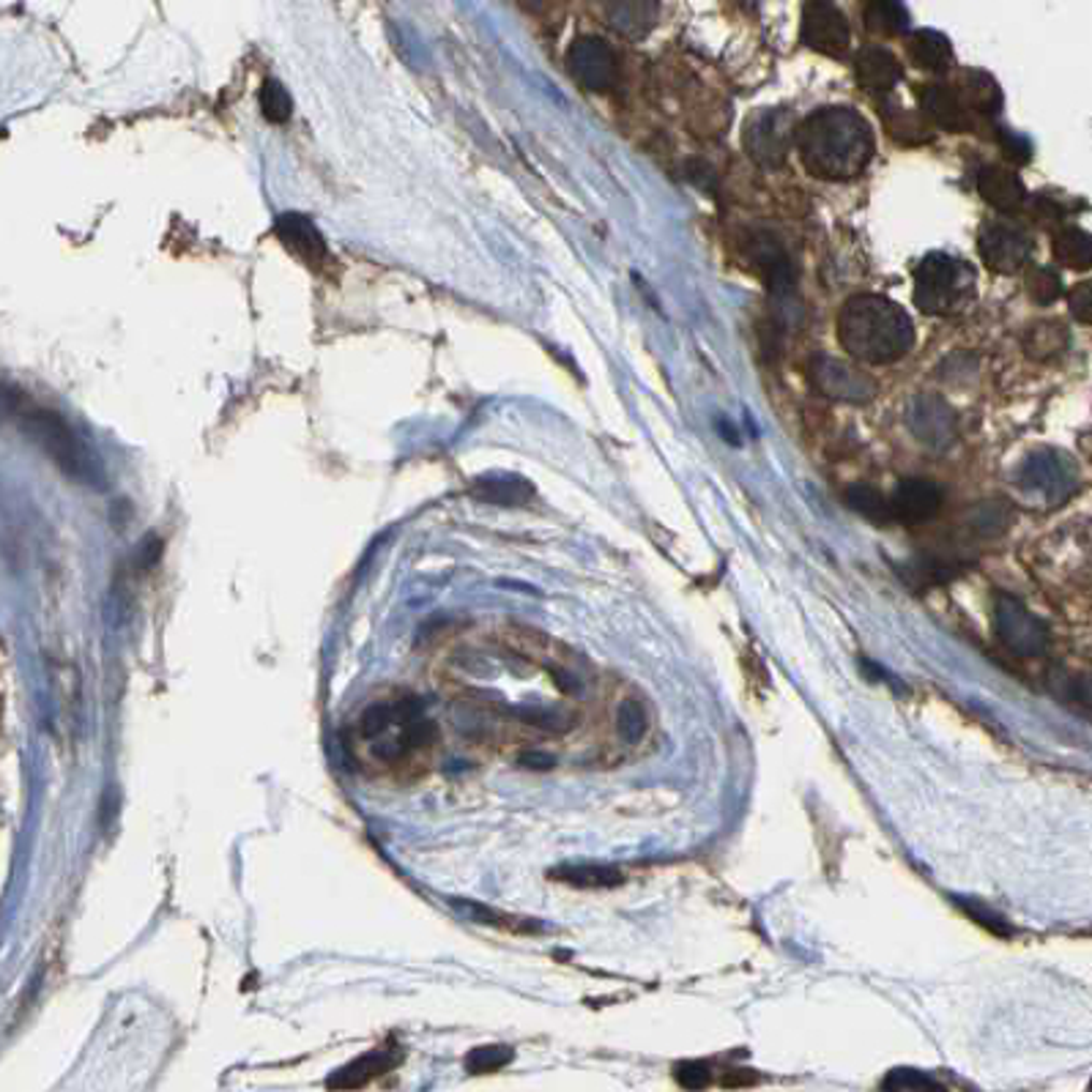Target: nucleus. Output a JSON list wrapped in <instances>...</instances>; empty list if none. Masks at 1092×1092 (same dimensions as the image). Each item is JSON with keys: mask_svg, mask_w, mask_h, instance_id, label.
Returning <instances> with one entry per match:
<instances>
[{"mask_svg": "<svg viewBox=\"0 0 1092 1092\" xmlns=\"http://www.w3.org/2000/svg\"><path fill=\"white\" fill-rule=\"evenodd\" d=\"M1068 345V329L1060 321H1040L1024 335V351L1033 359H1051Z\"/></svg>", "mask_w": 1092, "mask_h": 1092, "instance_id": "393cba45", "label": "nucleus"}, {"mask_svg": "<svg viewBox=\"0 0 1092 1092\" xmlns=\"http://www.w3.org/2000/svg\"><path fill=\"white\" fill-rule=\"evenodd\" d=\"M978 189L983 200H989L999 211H1016L1026 198L1024 181L1019 179V173L1010 168H999V165H989V168L980 170Z\"/></svg>", "mask_w": 1092, "mask_h": 1092, "instance_id": "6ab92c4d", "label": "nucleus"}, {"mask_svg": "<svg viewBox=\"0 0 1092 1092\" xmlns=\"http://www.w3.org/2000/svg\"><path fill=\"white\" fill-rule=\"evenodd\" d=\"M961 907H964V912L973 914V918L978 920V923L983 925V928L994 931V934H999V936H1010V934H1013V928H1010V925H1008V920H1005L1003 914H996L991 907H985V904H980V900H973V898L961 900Z\"/></svg>", "mask_w": 1092, "mask_h": 1092, "instance_id": "4c0bfd02", "label": "nucleus"}, {"mask_svg": "<svg viewBox=\"0 0 1092 1092\" xmlns=\"http://www.w3.org/2000/svg\"><path fill=\"white\" fill-rule=\"evenodd\" d=\"M810 384L817 386L824 397L840 402H868L877 395V381L857 365L835 359L829 354H817L810 359Z\"/></svg>", "mask_w": 1092, "mask_h": 1092, "instance_id": "9d476101", "label": "nucleus"}, {"mask_svg": "<svg viewBox=\"0 0 1092 1092\" xmlns=\"http://www.w3.org/2000/svg\"><path fill=\"white\" fill-rule=\"evenodd\" d=\"M847 505L852 507L854 512H860L863 517H868L870 523H879V526H888V523H895L893 505L884 493H879L877 487L870 485H852L847 491Z\"/></svg>", "mask_w": 1092, "mask_h": 1092, "instance_id": "bb28decb", "label": "nucleus"}, {"mask_svg": "<svg viewBox=\"0 0 1092 1092\" xmlns=\"http://www.w3.org/2000/svg\"><path fill=\"white\" fill-rule=\"evenodd\" d=\"M744 253H748V260L753 264V269L764 276V283H767L775 304L792 312V307L797 304V299H794V269L792 260H789V253L778 241V236H772L769 230H753V233L748 236Z\"/></svg>", "mask_w": 1092, "mask_h": 1092, "instance_id": "1a4fd4ad", "label": "nucleus"}, {"mask_svg": "<svg viewBox=\"0 0 1092 1092\" xmlns=\"http://www.w3.org/2000/svg\"><path fill=\"white\" fill-rule=\"evenodd\" d=\"M909 55H912L914 67L925 69V72H945L953 63V47L936 30H918L909 39Z\"/></svg>", "mask_w": 1092, "mask_h": 1092, "instance_id": "5701e85b", "label": "nucleus"}, {"mask_svg": "<svg viewBox=\"0 0 1092 1092\" xmlns=\"http://www.w3.org/2000/svg\"><path fill=\"white\" fill-rule=\"evenodd\" d=\"M1068 304H1070V315H1074L1076 321H1081V324H1092V283L1090 280H1087V283H1079L1074 290H1070Z\"/></svg>", "mask_w": 1092, "mask_h": 1092, "instance_id": "ea45409f", "label": "nucleus"}, {"mask_svg": "<svg viewBox=\"0 0 1092 1092\" xmlns=\"http://www.w3.org/2000/svg\"><path fill=\"white\" fill-rule=\"evenodd\" d=\"M884 124H888L890 134H893L898 143L918 145L931 140L928 132V118H920L918 113H909V110H895V113H884Z\"/></svg>", "mask_w": 1092, "mask_h": 1092, "instance_id": "7c9ffc66", "label": "nucleus"}, {"mask_svg": "<svg viewBox=\"0 0 1092 1092\" xmlns=\"http://www.w3.org/2000/svg\"><path fill=\"white\" fill-rule=\"evenodd\" d=\"M1054 258L1074 271L1092 269V236L1079 228H1065L1051 241Z\"/></svg>", "mask_w": 1092, "mask_h": 1092, "instance_id": "b1692460", "label": "nucleus"}, {"mask_svg": "<svg viewBox=\"0 0 1092 1092\" xmlns=\"http://www.w3.org/2000/svg\"><path fill=\"white\" fill-rule=\"evenodd\" d=\"M955 94L966 104V110H975L980 115H996L1003 110V90H999L996 80L991 74L978 72V69L961 74Z\"/></svg>", "mask_w": 1092, "mask_h": 1092, "instance_id": "412c9836", "label": "nucleus"}, {"mask_svg": "<svg viewBox=\"0 0 1092 1092\" xmlns=\"http://www.w3.org/2000/svg\"><path fill=\"white\" fill-rule=\"evenodd\" d=\"M677 1081L687 1090H701V1087L709 1084V1065L698 1063V1060H687V1063L677 1065Z\"/></svg>", "mask_w": 1092, "mask_h": 1092, "instance_id": "a19ab883", "label": "nucleus"}, {"mask_svg": "<svg viewBox=\"0 0 1092 1092\" xmlns=\"http://www.w3.org/2000/svg\"><path fill=\"white\" fill-rule=\"evenodd\" d=\"M803 44L824 55H843L852 42L847 17L835 6V0H808L799 25Z\"/></svg>", "mask_w": 1092, "mask_h": 1092, "instance_id": "f8f14e48", "label": "nucleus"}, {"mask_svg": "<svg viewBox=\"0 0 1092 1092\" xmlns=\"http://www.w3.org/2000/svg\"><path fill=\"white\" fill-rule=\"evenodd\" d=\"M1090 1090H1092V1081H1090Z\"/></svg>", "mask_w": 1092, "mask_h": 1092, "instance_id": "c03bdc74", "label": "nucleus"}, {"mask_svg": "<svg viewBox=\"0 0 1092 1092\" xmlns=\"http://www.w3.org/2000/svg\"><path fill=\"white\" fill-rule=\"evenodd\" d=\"M260 110H264L266 120H271V124H285L290 118L294 102H290V94L280 80L269 77L264 83V88H260Z\"/></svg>", "mask_w": 1092, "mask_h": 1092, "instance_id": "2f4dec72", "label": "nucleus"}, {"mask_svg": "<svg viewBox=\"0 0 1092 1092\" xmlns=\"http://www.w3.org/2000/svg\"><path fill=\"white\" fill-rule=\"evenodd\" d=\"M6 411L9 416L17 420V425L28 432L30 439L37 441L58 463L60 471H67L69 477L83 482L94 477V457H90V452L85 450L83 441L77 439V432L69 427L67 420H60L55 411L37 406L25 395H14L12 389H6Z\"/></svg>", "mask_w": 1092, "mask_h": 1092, "instance_id": "20e7f679", "label": "nucleus"}, {"mask_svg": "<svg viewBox=\"0 0 1092 1092\" xmlns=\"http://www.w3.org/2000/svg\"><path fill=\"white\" fill-rule=\"evenodd\" d=\"M523 3H528V6H537V3H540V0H523Z\"/></svg>", "mask_w": 1092, "mask_h": 1092, "instance_id": "37998d69", "label": "nucleus"}, {"mask_svg": "<svg viewBox=\"0 0 1092 1092\" xmlns=\"http://www.w3.org/2000/svg\"><path fill=\"white\" fill-rule=\"evenodd\" d=\"M687 175H691V179L696 181L701 189H707V193H714V186H718V179H714L712 168H709L707 162H701V159H693V162H687Z\"/></svg>", "mask_w": 1092, "mask_h": 1092, "instance_id": "79ce46f5", "label": "nucleus"}, {"mask_svg": "<svg viewBox=\"0 0 1092 1092\" xmlns=\"http://www.w3.org/2000/svg\"><path fill=\"white\" fill-rule=\"evenodd\" d=\"M512 1060V1049L507 1046H491V1049H474L468 1054V1074H493Z\"/></svg>", "mask_w": 1092, "mask_h": 1092, "instance_id": "e433bc0d", "label": "nucleus"}, {"mask_svg": "<svg viewBox=\"0 0 1092 1092\" xmlns=\"http://www.w3.org/2000/svg\"><path fill=\"white\" fill-rule=\"evenodd\" d=\"M553 879L583 890H608L622 884V870L611 865H567L553 870Z\"/></svg>", "mask_w": 1092, "mask_h": 1092, "instance_id": "a878e982", "label": "nucleus"}, {"mask_svg": "<svg viewBox=\"0 0 1092 1092\" xmlns=\"http://www.w3.org/2000/svg\"><path fill=\"white\" fill-rule=\"evenodd\" d=\"M895 521L900 523H923L931 521L942 510V487L931 480H904L890 496Z\"/></svg>", "mask_w": 1092, "mask_h": 1092, "instance_id": "dca6fc26", "label": "nucleus"}, {"mask_svg": "<svg viewBox=\"0 0 1092 1092\" xmlns=\"http://www.w3.org/2000/svg\"><path fill=\"white\" fill-rule=\"evenodd\" d=\"M794 115L786 108H762L748 115L742 129L744 151L756 165L778 170L786 162L789 148L794 143Z\"/></svg>", "mask_w": 1092, "mask_h": 1092, "instance_id": "0eeeda50", "label": "nucleus"}, {"mask_svg": "<svg viewBox=\"0 0 1092 1092\" xmlns=\"http://www.w3.org/2000/svg\"><path fill=\"white\" fill-rule=\"evenodd\" d=\"M1008 523H1010L1008 507L999 505V501L980 505L978 510L973 512V517H969V526H973V531H978L980 537L1003 535L1005 528H1008Z\"/></svg>", "mask_w": 1092, "mask_h": 1092, "instance_id": "72a5a7b5", "label": "nucleus"}, {"mask_svg": "<svg viewBox=\"0 0 1092 1092\" xmlns=\"http://www.w3.org/2000/svg\"><path fill=\"white\" fill-rule=\"evenodd\" d=\"M920 110L931 124H936L945 132H966L973 127L969 113L961 97L948 85H923L920 88Z\"/></svg>", "mask_w": 1092, "mask_h": 1092, "instance_id": "f3484780", "label": "nucleus"}, {"mask_svg": "<svg viewBox=\"0 0 1092 1092\" xmlns=\"http://www.w3.org/2000/svg\"><path fill=\"white\" fill-rule=\"evenodd\" d=\"M854 72H857V80L863 88L877 90V94H888L904 77V69H900L898 58H895L890 49L884 47H863L857 53V60H854Z\"/></svg>", "mask_w": 1092, "mask_h": 1092, "instance_id": "a211bd4d", "label": "nucleus"}, {"mask_svg": "<svg viewBox=\"0 0 1092 1092\" xmlns=\"http://www.w3.org/2000/svg\"><path fill=\"white\" fill-rule=\"evenodd\" d=\"M1026 294H1030V299L1035 304H1054L1063 296V280L1051 269H1044V266L1030 269L1026 271Z\"/></svg>", "mask_w": 1092, "mask_h": 1092, "instance_id": "473e14b6", "label": "nucleus"}, {"mask_svg": "<svg viewBox=\"0 0 1092 1092\" xmlns=\"http://www.w3.org/2000/svg\"><path fill=\"white\" fill-rule=\"evenodd\" d=\"M276 236L290 250V255L301 260L307 269L312 271H324L326 264H329V246H326L324 236L315 225L307 219V216L296 214V211H288L276 219Z\"/></svg>", "mask_w": 1092, "mask_h": 1092, "instance_id": "2eb2a0df", "label": "nucleus"}, {"mask_svg": "<svg viewBox=\"0 0 1092 1092\" xmlns=\"http://www.w3.org/2000/svg\"><path fill=\"white\" fill-rule=\"evenodd\" d=\"M531 485L521 477L501 474V477H487V480L480 482L477 487V496L485 498V501H493V505H523L531 498Z\"/></svg>", "mask_w": 1092, "mask_h": 1092, "instance_id": "cd10ccee", "label": "nucleus"}, {"mask_svg": "<svg viewBox=\"0 0 1092 1092\" xmlns=\"http://www.w3.org/2000/svg\"><path fill=\"white\" fill-rule=\"evenodd\" d=\"M657 3L654 0H613L608 6V25L627 39H643L657 25Z\"/></svg>", "mask_w": 1092, "mask_h": 1092, "instance_id": "aec40b11", "label": "nucleus"}, {"mask_svg": "<svg viewBox=\"0 0 1092 1092\" xmlns=\"http://www.w3.org/2000/svg\"><path fill=\"white\" fill-rule=\"evenodd\" d=\"M978 250L980 258H983V264L991 271H996V274H1016V271H1021L1030 264L1035 244L1033 236L1026 233L1024 228L1005 223V219H996V223H989L983 228V233L978 239Z\"/></svg>", "mask_w": 1092, "mask_h": 1092, "instance_id": "9b49d317", "label": "nucleus"}, {"mask_svg": "<svg viewBox=\"0 0 1092 1092\" xmlns=\"http://www.w3.org/2000/svg\"><path fill=\"white\" fill-rule=\"evenodd\" d=\"M649 728L647 709L638 698L627 696L616 707V734L624 744H638Z\"/></svg>", "mask_w": 1092, "mask_h": 1092, "instance_id": "c756f323", "label": "nucleus"}, {"mask_svg": "<svg viewBox=\"0 0 1092 1092\" xmlns=\"http://www.w3.org/2000/svg\"><path fill=\"white\" fill-rule=\"evenodd\" d=\"M838 340L852 359L865 365H893L914 345V326L907 310L877 294L852 296L838 312Z\"/></svg>", "mask_w": 1092, "mask_h": 1092, "instance_id": "7ed1b4c3", "label": "nucleus"}, {"mask_svg": "<svg viewBox=\"0 0 1092 1092\" xmlns=\"http://www.w3.org/2000/svg\"><path fill=\"white\" fill-rule=\"evenodd\" d=\"M349 751L361 772L411 783L430 772L439 751V728L414 693L384 691L351 721Z\"/></svg>", "mask_w": 1092, "mask_h": 1092, "instance_id": "f257e3e1", "label": "nucleus"}, {"mask_svg": "<svg viewBox=\"0 0 1092 1092\" xmlns=\"http://www.w3.org/2000/svg\"><path fill=\"white\" fill-rule=\"evenodd\" d=\"M1060 693H1063L1065 701L1076 704L1081 709H1090L1092 712V671H1076L1065 673L1060 679Z\"/></svg>", "mask_w": 1092, "mask_h": 1092, "instance_id": "c9c22d12", "label": "nucleus"}, {"mask_svg": "<svg viewBox=\"0 0 1092 1092\" xmlns=\"http://www.w3.org/2000/svg\"><path fill=\"white\" fill-rule=\"evenodd\" d=\"M999 145H1003L1005 156H1008L1013 165L1030 162V156H1033V145H1030V140H1024L1021 134L1010 132V129H1003V132H999Z\"/></svg>", "mask_w": 1092, "mask_h": 1092, "instance_id": "58836bf2", "label": "nucleus"}, {"mask_svg": "<svg viewBox=\"0 0 1092 1092\" xmlns=\"http://www.w3.org/2000/svg\"><path fill=\"white\" fill-rule=\"evenodd\" d=\"M865 23H868V30H874V33L895 37V33L907 28L909 17L898 0H868Z\"/></svg>", "mask_w": 1092, "mask_h": 1092, "instance_id": "c85d7f7f", "label": "nucleus"}, {"mask_svg": "<svg viewBox=\"0 0 1092 1092\" xmlns=\"http://www.w3.org/2000/svg\"><path fill=\"white\" fill-rule=\"evenodd\" d=\"M1016 487L1035 505L1056 507L1074 496L1079 487V471L1065 452L1038 450L1026 455L1016 468Z\"/></svg>", "mask_w": 1092, "mask_h": 1092, "instance_id": "423d86ee", "label": "nucleus"}, {"mask_svg": "<svg viewBox=\"0 0 1092 1092\" xmlns=\"http://www.w3.org/2000/svg\"><path fill=\"white\" fill-rule=\"evenodd\" d=\"M567 67H570V74L583 88L597 90V94L611 90L619 80L616 53L600 37L576 39L570 53H567Z\"/></svg>", "mask_w": 1092, "mask_h": 1092, "instance_id": "ddd939ff", "label": "nucleus"}, {"mask_svg": "<svg viewBox=\"0 0 1092 1092\" xmlns=\"http://www.w3.org/2000/svg\"><path fill=\"white\" fill-rule=\"evenodd\" d=\"M975 299V269L955 255L931 253L914 271V304L925 315H959Z\"/></svg>", "mask_w": 1092, "mask_h": 1092, "instance_id": "39448f33", "label": "nucleus"}, {"mask_svg": "<svg viewBox=\"0 0 1092 1092\" xmlns=\"http://www.w3.org/2000/svg\"><path fill=\"white\" fill-rule=\"evenodd\" d=\"M400 1063V1051L397 1049H375L370 1054L359 1056L349 1068H342L335 1079H329V1087H365L375 1076L389 1074Z\"/></svg>", "mask_w": 1092, "mask_h": 1092, "instance_id": "4be33fe9", "label": "nucleus"}, {"mask_svg": "<svg viewBox=\"0 0 1092 1092\" xmlns=\"http://www.w3.org/2000/svg\"><path fill=\"white\" fill-rule=\"evenodd\" d=\"M794 145L810 175L849 181L868 168L874 156V129L852 108H822L797 124Z\"/></svg>", "mask_w": 1092, "mask_h": 1092, "instance_id": "f03ea898", "label": "nucleus"}, {"mask_svg": "<svg viewBox=\"0 0 1092 1092\" xmlns=\"http://www.w3.org/2000/svg\"><path fill=\"white\" fill-rule=\"evenodd\" d=\"M882 1090H890V1092H936V1090H942V1084L934 1079H928L925 1074H920V1070H912V1068H895L890 1070L888 1076H884L882 1081Z\"/></svg>", "mask_w": 1092, "mask_h": 1092, "instance_id": "f704fd0d", "label": "nucleus"}, {"mask_svg": "<svg viewBox=\"0 0 1092 1092\" xmlns=\"http://www.w3.org/2000/svg\"><path fill=\"white\" fill-rule=\"evenodd\" d=\"M907 425L920 444L931 450H948L955 441L959 422L953 409L939 395H918L907 411Z\"/></svg>", "mask_w": 1092, "mask_h": 1092, "instance_id": "4468645a", "label": "nucleus"}, {"mask_svg": "<svg viewBox=\"0 0 1092 1092\" xmlns=\"http://www.w3.org/2000/svg\"><path fill=\"white\" fill-rule=\"evenodd\" d=\"M994 630L1003 647L1019 657H1040L1049 649V627L1010 595L994 600Z\"/></svg>", "mask_w": 1092, "mask_h": 1092, "instance_id": "6e6552de", "label": "nucleus"}]
</instances>
